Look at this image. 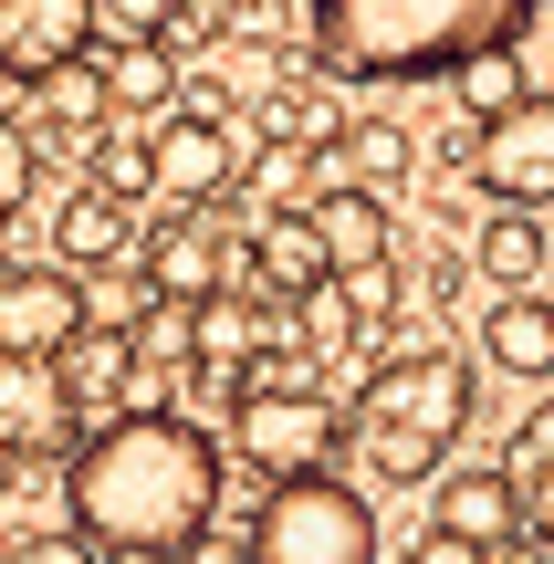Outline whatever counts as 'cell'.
Instances as JSON below:
<instances>
[{"label":"cell","mask_w":554,"mask_h":564,"mask_svg":"<svg viewBox=\"0 0 554 564\" xmlns=\"http://www.w3.org/2000/svg\"><path fill=\"white\" fill-rule=\"evenodd\" d=\"M430 523L492 554V544H513V533H523V481H513L502 460H481V470H439V491H430Z\"/></svg>","instance_id":"7c38bea8"},{"label":"cell","mask_w":554,"mask_h":564,"mask_svg":"<svg viewBox=\"0 0 554 564\" xmlns=\"http://www.w3.org/2000/svg\"><path fill=\"white\" fill-rule=\"evenodd\" d=\"M220 481H230V460L188 408L126 398L63 449V523L95 533V544L178 554L199 523H220Z\"/></svg>","instance_id":"6da1fadb"},{"label":"cell","mask_w":554,"mask_h":564,"mask_svg":"<svg viewBox=\"0 0 554 564\" xmlns=\"http://www.w3.org/2000/svg\"><path fill=\"white\" fill-rule=\"evenodd\" d=\"M32 137H21V126H0V209H21V188H32Z\"/></svg>","instance_id":"1f68e13d"},{"label":"cell","mask_w":554,"mask_h":564,"mask_svg":"<svg viewBox=\"0 0 554 564\" xmlns=\"http://www.w3.org/2000/svg\"><path fill=\"white\" fill-rule=\"evenodd\" d=\"M178 95V53L167 42H95V105L116 116H167Z\"/></svg>","instance_id":"ac0fdd59"},{"label":"cell","mask_w":554,"mask_h":564,"mask_svg":"<svg viewBox=\"0 0 554 564\" xmlns=\"http://www.w3.org/2000/svg\"><path fill=\"white\" fill-rule=\"evenodd\" d=\"M167 105H188V116H230V84H220V74H188Z\"/></svg>","instance_id":"836d02e7"},{"label":"cell","mask_w":554,"mask_h":564,"mask_svg":"<svg viewBox=\"0 0 554 564\" xmlns=\"http://www.w3.org/2000/svg\"><path fill=\"white\" fill-rule=\"evenodd\" d=\"M502 470H513V481H544L554 470V398H534L513 419V449H502Z\"/></svg>","instance_id":"83f0119b"},{"label":"cell","mask_w":554,"mask_h":564,"mask_svg":"<svg viewBox=\"0 0 554 564\" xmlns=\"http://www.w3.org/2000/svg\"><path fill=\"white\" fill-rule=\"evenodd\" d=\"M84 178H105L116 199H146V147H126V137H95V147H84Z\"/></svg>","instance_id":"f1b7e54d"},{"label":"cell","mask_w":554,"mask_h":564,"mask_svg":"<svg viewBox=\"0 0 554 564\" xmlns=\"http://www.w3.org/2000/svg\"><path fill=\"white\" fill-rule=\"evenodd\" d=\"M230 178H241V137H230V116H188V105H167V116L146 126V199H157V209H209Z\"/></svg>","instance_id":"52a82bcc"},{"label":"cell","mask_w":554,"mask_h":564,"mask_svg":"<svg viewBox=\"0 0 554 564\" xmlns=\"http://www.w3.org/2000/svg\"><path fill=\"white\" fill-rule=\"evenodd\" d=\"M84 335V282L74 272H32V262H0V345H21V356H63V345Z\"/></svg>","instance_id":"8fae6325"},{"label":"cell","mask_w":554,"mask_h":564,"mask_svg":"<svg viewBox=\"0 0 554 564\" xmlns=\"http://www.w3.org/2000/svg\"><path fill=\"white\" fill-rule=\"evenodd\" d=\"M251 137H283V147H335V137H346V105H335L325 84H272V95L251 105Z\"/></svg>","instance_id":"44dd1931"},{"label":"cell","mask_w":554,"mask_h":564,"mask_svg":"<svg viewBox=\"0 0 554 564\" xmlns=\"http://www.w3.org/2000/svg\"><path fill=\"white\" fill-rule=\"evenodd\" d=\"M126 345H137V377H178V366H199V356H188V303H178V293L146 303V324H137Z\"/></svg>","instance_id":"484cf974"},{"label":"cell","mask_w":554,"mask_h":564,"mask_svg":"<svg viewBox=\"0 0 554 564\" xmlns=\"http://www.w3.org/2000/svg\"><path fill=\"white\" fill-rule=\"evenodd\" d=\"M471 178L492 188V199H513V209H544V220H554V84H544V95L523 84V95L502 105V116H481Z\"/></svg>","instance_id":"8992f818"},{"label":"cell","mask_w":554,"mask_h":564,"mask_svg":"<svg viewBox=\"0 0 554 564\" xmlns=\"http://www.w3.org/2000/svg\"><path fill=\"white\" fill-rule=\"evenodd\" d=\"M241 11H251V0H178V21H167V53H199V42H220Z\"/></svg>","instance_id":"f546056e"},{"label":"cell","mask_w":554,"mask_h":564,"mask_svg":"<svg viewBox=\"0 0 554 564\" xmlns=\"http://www.w3.org/2000/svg\"><path fill=\"white\" fill-rule=\"evenodd\" d=\"M523 533L554 544V470H544V481H523Z\"/></svg>","instance_id":"e575fe53"},{"label":"cell","mask_w":554,"mask_h":564,"mask_svg":"<svg viewBox=\"0 0 554 564\" xmlns=\"http://www.w3.org/2000/svg\"><path fill=\"white\" fill-rule=\"evenodd\" d=\"M230 440H241V460L262 470V481L335 470L346 408H335V387H262V377H241V387H230Z\"/></svg>","instance_id":"5b68a950"},{"label":"cell","mask_w":554,"mask_h":564,"mask_svg":"<svg viewBox=\"0 0 554 564\" xmlns=\"http://www.w3.org/2000/svg\"><path fill=\"white\" fill-rule=\"evenodd\" d=\"M11 470H21V460H11V449H0V502H11Z\"/></svg>","instance_id":"8d00e7d4"},{"label":"cell","mask_w":554,"mask_h":564,"mask_svg":"<svg viewBox=\"0 0 554 564\" xmlns=\"http://www.w3.org/2000/svg\"><path fill=\"white\" fill-rule=\"evenodd\" d=\"M84 440V398L63 377V356H21L0 345V449L11 460H63Z\"/></svg>","instance_id":"ba28073f"},{"label":"cell","mask_w":554,"mask_h":564,"mask_svg":"<svg viewBox=\"0 0 554 564\" xmlns=\"http://www.w3.org/2000/svg\"><path fill=\"white\" fill-rule=\"evenodd\" d=\"M63 377H74V398H84V408H126V387H137V345L84 324V335L63 345Z\"/></svg>","instance_id":"603a6c76"},{"label":"cell","mask_w":554,"mask_h":564,"mask_svg":"<svg viewBox=\"0 0 554 564\" xmlns=\"http://www.w3.org/2000/svg\"><path fill=\"white\" fill-rule=\"evenodd\" d=\"M241 544L251 564H377V502L346 470H293V481H262Z\"/></svg>","instance_id":"277c9868"},{"label":"cell","mask_w":554,"mask_h":564,"mask_svg":"<svg viewBox=\"0 0 554 564\" xmlns=\"http://www.w3.org/2000/svg\"><path fill=\"white\" fill-rule=\"evenodd\" d=\"M409 564H492V554H481V544H460V533H419V544H409Z\"/></svg>","instance_id":"d6a6232c"},{"label":"cell","mask_w":554,"mask_h":564,"mask_svg":"<svg viewBox=\"0 0 554 564\" xmlns=\"http://www.w3.org/2000/svg\"><path fill=\"white\" fill-rule=\"evenodd\" d=\"M126 209H137V199H116L105 178H84L74 199L53 209V262H63V272H95V262H116V251H137Z\"/></svg>","instance_id":"e0dca14e"},{"label":"cell","mask_w":554,"mask_h":564,"mask_svg":"<svg viewBox=\"0 0 554 564\" xmlns=\"http://www.w3.org/2000/svg\"><path fill=\"white\" fill-rule=\"evenodd\" d=\"M11 564H105V544H95V533H74V523H42V533H21V544H11Z\"/></svg>","instance_id":"4dcf8cb0"},{"label":"cell","mask_w":554,"mask_h":564,"mask_svg":"<svg viewBox=\"0 0 554 564\" xmlns=\"http://www.w3.org/2000/svg\"><path fill=\"white\" fill-rule=\"evenodd\" d=\"M534 11H554V0H534Z\"/></svg>","instance_id":"f35d334b"},{"label":"cell","mask_w":554,"mask_h":564,"mask_svg":"<svg viewBox=\"0 0 554 564\" xmlns=\"http://www.w3.org/2000/svg\"><path fill=\"white\" fill-rule=\"evenodd\" d=\"M262 335H272V303L251 293V282H209V293L188 303V356H199L209 377H241V366L262 356Z\"/></svg>","instance_id":"9a60e30c"},{"label":"cell","mask_w":554,"mask_h":564,"mask_svg":"<svg viewBox=\"0 0 554 564\" xmlns=\"http://www.w3.org/2000/svg\"><path fill=\"white\" fill-rule=\"evenodd\" d=\"M84 63H95V0H0V84L42 95Z\"/></svg>","instance_id":"9c48e42d"},{"label":"cell","mask_w":554,"mask_h":564,"mask_svg":"<svg viewBox=\"0 0 554 564\" xmlns=\"http://www.w3.org/2000/svg\"><path fill=\"white\" fill-rule=\"evenodd\" d=\"M439 84L460 95V116H502V105L523 95V63H513V42H481V53H460Z\"/></svg>","instance_id":"d4e9b609"},{"label":"cell","mask_w":554,"mask_h":564,"mask_svg":"<svg viewBox=\"0 0 554 564\" xmlns=\"http://www.w3.org/2000/svg\"><path fill=\"white\" fill-rule=\"evenodd\" d=\"M335 303H346L356 335H388V324L409 314V272H398V251H388V262H335Z\"/></svg>","instance_id":"cb8c5ba5"},{"label":"cell","mask_w":554,"mask_h":564,"mask_svg":"<svg viewBox=\"0 0 554 564\" xmlns=\"http://www.w3.org/2000/svg\"><path fill=\"white\" fill-rule=\"evenodd\" d=\"M105 564H178V554H146V544H105Z\"/></svg>","instance_id":"d590c367"},{"label":"cell","mask_w":554,"mask_h":564,"mask_svg":"<svg viewBox=\"0 0 554 564\" xmlns=\"http://www.w3.org/2000/svg\"><path fill=\"white\" fill-rule=\"evenodd\" d=\"M325 272H335V251H325V220L314 209H251V241L230 262V282H251L262 303H304Z\"/></svg>","instance_id":"30bf717a"},{"label":"cell","mask_w":554,"mask_h":564,"mask_svg":"<svg viewBox=\"0 0 554 564\" xmlns=\"http://www.w3.org/2000/svg\"><path fill=\"white\" fill-rule=\"evenodd\" d=\"M0 230H11V209H0Z\"/></svg>","instance_id":"74e56055"},{"label":"cell","mask_w":554,"mask_h":564,"mask_svg":"<svg viewBox=\"0 0 554 564\" xmlns=\"http://www.w3.org/2000/svg\"><path fill=\"white\" fill-rule=\"evenodd\" d=\"M146 272H157V293H178V303H199L209 282H230V262H241V241H230L209 209H167V230L137 251Z\"/></svg>","instance_id":"5bb4252c"},{"label":"cell","mask_w":554,"mask_h":564,"mask_svg":"<svg viewBox=\"0 0 554 564\" xmlns=\"http://www.w3.org/2000/svg\"><path fill=\"white\" fill-rule=\"evenodd\" d=\"M178 0H95V42H167Z\"/></svg>","instance_id":"4316f807"},{"label":"cell","mask_w":554,"mask_h":564,"mask_svg":"<svg viewBox=\"0 0 554 564\" xmlns=\"http://www.w3.org/2000/svg\"><path fill=\"white\" fill-rule=\"evenodd\" d=\"M471 272L492 282V293H554V220L492 199V220H481V241H471Z\"/></svg>","instance_id":"4fadbf2b"},{"label":"cell","mask_w":554,"mask_h":564,"mask_svg":"<svg viewBox=\"0 0 554 564\" xmlns=\"http://www.w3.org/2000/svg\"><path fill=\"white\" fill-rule=\"evenodd\" d=\"M481 366L492 377H523V387H554V293H492Z\"/></svg>","instance_id":"2e32d148"},{"label":"cell","mask_w":554,"mask_h":564,"mask_svg":"<svg viewBox=\"0 0 554 564\" xmlns=\"http://www.w3.org/2000/svg\"><path fill=\"white\" fill-rule=\"evenodd\" d=\"M314 220H325L335 262H388L398 251V209H388V188H367V178H335L325 199H314Z\"/></svg>","instance_id":"d6986e66"},{"label":"cell","mask_w":554,"mask_h":564,"mask_svg":"<svg viewBox=\"0 0 554 564\" xmlns=\"http://www.w3.org/2000/svg\"><path fill=\"white\" fill-rule=\"evenodd\" d=\"M335 84H439L481 42H523L534 0H304Z\"/></svg>","instance_id":"7a4b0ae2"},{"label":"cell","mask_w":554,"mask_h":564,"mask_svg":"<svg viewBox=\"0 0 554 564\" xmlns=\"http://www.w3.org/2000/svg\"><path fill=\"white\" fill-rule=\"evenodd\" d=\"M471 408H481V366L471 356H450V345H388V356L356 377L346 429H356L377 481H430V470L471 440Z\"/></svg>","instance_id":"3957f363"},{"label":"cell","mask_w":554,"mask_h":564,"mask_svg":"<svg viewBox=\"0 0 554 564\" xmlns=\"http://www.w3.org/2000/svg\"><path fill=\"white\" fill-rule=\"evenodd\" d=\"M74 282H84V324H95V335H137L146 303H157V272H146L137 251H116V262H95Z\"/></svg>","instance_id":"ffe728a7"},{"label":"cell","mask_w":554,"mask_h":564,"mask_svg":"<svg viewBox=\"0 0 554 564\" xmlns=\"http://www.w3.org/2000/svg\"><path fill=\"white\" fill-rule=\"evenodd\" d=\"M335 158H346V167H356L367 188H409V167H419V137H409L398 116H346Z\"/></svg>","instance_id":"7402d4cb"}]
</instances>
